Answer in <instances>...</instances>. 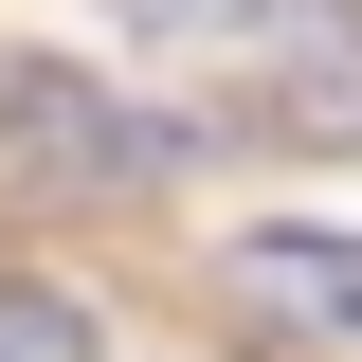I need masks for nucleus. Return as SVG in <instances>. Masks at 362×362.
Segmentation results:
<instances>
[{"instance_id":"obj_2","label":"nucleus","mask_w":362,"mask_h":362,"mask_svg":"<svg viewBox=\"0 0 362 362\" xmlns=\"http://www.w3.org/2000/svg\"><path fill=\"white\" fill-rule=\"evenodd\" d=\"M235 54L272 73V109H308V145H362V0H254Z\"/></svg>"},{"instance_id":"obj_1","label":"nucleus","mask_w":362,"mask_h":362,"mask_svg":"<svg viewBox=\"0 0 362 362\" xmlns=\"http://www.w3.org/2000/svg\"><path fill=\"white\" fill-rule=\"evenodd\" d=\"M235 308H254L272 344H326V362H362V235H308V218L235 235Z\"/></svg>"},{"instance_id":"obj_3","label":"nucleus","mask_w":362,"mask_h":362,"mask_svg":"<svg viewBox=\"0 0 362 362\" xmlns=\"http://www.w3.org/2000/svg\"><path fill=\"white\" fill-rule=\"evenodd\" d=\"M18 127H37V163H73V181H145L163 163V127H127L90 73H18Z\"/></svg>"},{"instance_id":"obj_4","label":"nucleus","mask_w":362,"mask_h":362,"mask_svg":"<svg viewBox=\"0 0 362 362\" xmlns=\"http://www.w3.org/2000/svg\"><path fill=\"white\" fill-rule=\"evenodd\" d=\"M0 362H90V326L73 308H0Z\"/></svg>"}]
</instances>
